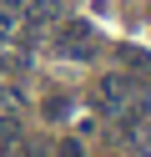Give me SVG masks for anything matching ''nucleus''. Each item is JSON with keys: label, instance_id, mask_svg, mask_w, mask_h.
<instances>
[{"label": "nucleus", "instance_id": "1", "mask_svg": "<svg viewBox=\"0 0 151 157\" xmlns=\"http://www.w3.org/2000/svg\"><path fill=\"white\" fill-rule=\"evenodd\" d=\"M56 51H60V56H76V61H86V56L96 51V31H91V25H81V21H70L66 31L56 36Z\"/></svg>", "mask_w": 151, "mask_h": 157}, {"label": "nucleus", "instance_id": "2", "mask_svg": "<svg viewBox=\"0 0 151 157\" xmlns=\"http://www.w3.org/2000/svg\"><path fill=\"white\" fill-rule=\"evenodd\" d=\"M126 96H131V81H126V76H101V81H96V101L106 106V112L126 106Z\"/></svg>", "mask_w": 151, "mask_h": 157}, {"label": "nucleus", "instance_id": "3", "mask_svg": "<svg viewBox=\"0 0 151 157\" xmlns=\"http://www.w3.org/2000/svg\"><path fill=\"white\" fill-rule=\"evenodd\" d=\"M56 157H81V147H76V142H60V152H56Z\"/></svg>", "mask_w": 151, "mask_h": 157}, {"label": "nucleus", "instance_id": "4", "mask_svg": "<svg viewBox=\"0 0 151 157\" xmlns=\"http://www.w3.org/2000/svg\"><path fill=\"white\" fill-rule=\"evenodd\" d=\"M5 5H30V0H5Z\"/></svg>", "mask_w": 151, "mask_h": 157}, {"label": "nucleus", "instance_id": "5", "mask_svg": "<svg viewBox=\"0 0 151 157\" xmlns=\"http://www.w3.org/2000/svg\"><path fill=\"white\" fill-rule=\"evenodd\" d=\"M10 157H25V152H10Z\"/></svg>", "mask_w": 151, "mask_h": 157}]
</instances>
